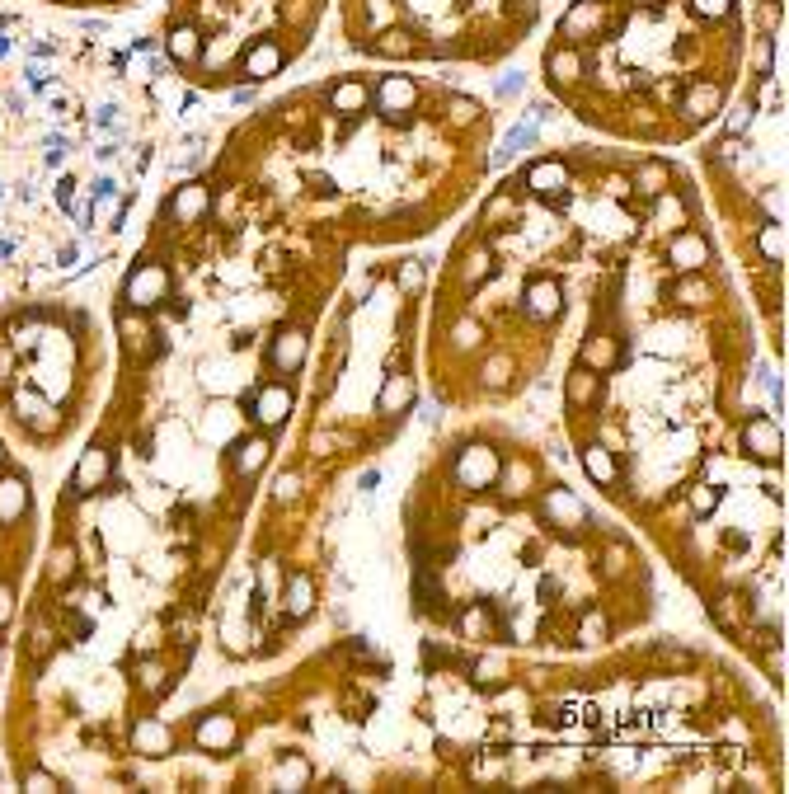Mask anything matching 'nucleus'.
<instances>
[{
    "mask_svg": "<svg viewBox=\"0 0 789 794\" xmlns=\"http://www.w3.org/2000/svg\"><path fill=\"white\" fill-rule=\"evenodd\" d=\"M10 372H15V348H5V343H0V381H5Z\"/></svg>",
    "mask_w": 789,
    "mask_h": 794,
    "instance_id": "obj_51",
    "label": "nucleus"
},
{
    "mask_svg": "<svg viewBox=\"0 0 789 794\" xmlns=\"http://www.w3.org/2000/svg\"><path fill=\"white\" fill-rule=\"evenodd\" d=\"M677 301H681V306H705V301H710V282L700 278V273H681Z\"/></svg>",
    "mask_w": 789,
    "mask_h": 794,
    "instance_id": "obj_30",
    "label": "nucleus"
},
{
    "mask_svg": "<svg viewBox=\"0 0 789 794\" xmlns=\"http://www.w3.org/2000/svg\"><path fill=\"white\" fill-rule=\"evenodd\" d=\"M409 405H414V376L390 372L386 386L376 390V409H381V414H404Z\"/></svg>",
    "mask_w": 789,
    "mask_h": 794,
    "instance_id": "obj_21",
    "label": "nucleus"
},
{
    "mask_svg": "<svg viewBox=\"0 0 789 794\" xmlns=\"http://www.w3.org/2000/svg\"><path fill=\"white\" fill-rule=\"evenodd\" d=\"M484 625H489V611H484V607H470V611L461 616V630H465V635H484Z\"/></svg>",
    "mask_w": 789,
    "mask_h": 794,
    "instance_id": "obj_44",
    "label": "nucleus"
},
{
    "mask_svg": "<svg viewBox=\"0 0 789 794\" xmlns=\"http://www.w3.org/2000/svg\"><path fill=\"white\" fill-rule=\"evenodd\" d=\"M160 43H165V57H170V66H198V57H202L198 24H170V33H165Z\"/></svg>",
    "mask_w": 789,
    "mask_h": 794,
    "instance_id": "obj_12",
    "label": "nucleus"
},
{
    "mask_svg": "<svg viewBox=\"0 0 789 794\" xmlns=\"http://www.w3.org/2000/svg\"><path fill=\"white\" fill-rule=\"evenodd\" d=\"M625 560H630V555H625V545H611V550H606V569H611V574H620Z\"/></svg>",
    "mask_w": 789,
    "mask_h": 794,
    "instance_id": "obj_49",
    "label": "nucleus"
},
{
    "mask_svg": "<svg viewBox=\"0 0 789 794\" xmlns=\"http://www.w3.org/2000/svg\"><path fill=\"white\" fill-rule=\"evenodd\" d=\"M273 494H278V503H292L296 494H301V480H296V475H282V480H278V489H273Z\"/></svg>",
    "mask_w": 789,
    "mask_h": 794,
    "instance_id": "obj_47",
    "label": "nucleus"
},
{
    "mask_svg": "<svg viewBox=\"0 0 789 794\" xmlns=\"http://www.w3.org/2000/svg\"><path fill=\"white\" fill-rule=\"evenodd\" d=\"M15 621V588L10 583H0V630Z\"/></svg>",
    "mask_w": 789,
    "mask_h": 794,
    "instance_id": "obj_46",
    "label": "nucleus"
},
{
    "mask_svg": "<svg viewBox=\"0 0 789 794\" xmlns=\"http://www.w3.org/2000/svg\"><path fill=\"white\" fill-rule=\"evenodd\" d=\"M498 466H503V456H498L489 442H470V447H461L451 475H456V484H465V489H475V494H480V489H494Z\"/></svg>",
    "mask_w": 789,
    "mask_h": 794,
    "instance_id": "obj_2",
    "label": "nucleus"
},
{
    "mask_svg": "<svg viewBox=\"0 0 789 794\" xmlns=\"http://www.w3.org/2000/svg\"><path fill=\"white\" fill-rule=\"evenodd\" d=\"M743 447L752 461H766V466H775L780 461V423L775 419H761V414H752L743 428Z\"/></svg>",
    "mask_w": 789,
    "mask_h": 794,
    "instance_id": "obj_7",
    "label": "nucleus"
},
{
    "mask_svg": "<svg viewBox=\"0 0 789 794\" xmlns=\"http://www.w3.org/2000/svg\"><path fill=\"white\" fill-rule=\"evenodd\" d=\"M489 273H494V254H489V250H480V245H475V250L465 254V264H461V278H465V287H480V282L489 278Z\"/></svg>",
    "mask_w": 789,
    "mask_h": 794,
    "instance_id": "obj_29",
    "label": "nucleus"
},
{
    "mask_svg": "<svg viewBox=\"0 0 789 794\" xmlns=\"http://www.w3.org/2000/svg\"><path fill=\"white\" fill-rule=\"evenodd\" d=\"M667 259H672V268H677V273H700V268L710 264V240H705L700 231H691V226H686V231L672 235V245H667Z\"/></svg>",
    "mask_w": 789,
    "mask_h": 794,
    "instance_id": "obj_6",
    "label": "nucleus"
},
{
    "mask_svg": "<svg viewBox=\"0 0 789 794\" xmlns=\"http://www.w3.org/2000/svg\"><path fill=\"white\" fill-rule=\"evenodd\" d=\"M484 386H494V390H503V386H508V376H512V358H508V353H494V358H489V362H484Z\"/></svg>",
    "mask_w": 789,
    "mask_h": 794,
    "instance_id": "obj_39",
    "label": "nucleus"
},
{
    "mask_svg": "<svg viewBox=\"0 0 789 794\" xmlns=\"http://www.w3.org/2000/svg\"><path fill=\"white\" fill-rule=\"evenodd\" d=\"M541 513L555 522V527H573V531H583L588 527V503L578 499L573 489H550L541 503Z\"/></svg>",
    "mask_w": 789,
    "mask_h": 794,
    "instance_id": "obj_9",
    "label": "nucleus"
},
{
    "mask_svg": "<svg viewBox=\"0 0 789 794\" xmlns=\"http://www.w3.org/2000/svg\"><path fill=\"white\" fill-rule=\"evenodd\" d=\"M310 785V762L301 757V752H282L278 757V771H273V790L282 794H296Z\"/></svg>",
    "mask_w": 789,
    "mask_h": 794,
    "instance_id": "obj_22",
    "label": "nucleus"
},
{
    "mask_svg": "<svg viewBox=\"0 0 789 794\" xmlns=\"http://www.w3.org/2000/svg\"><path fill=\"white\" fill-rule=\"evenodd\" d=\"M29 513V484L19 475H0V527H10Z\"/></svg>",
    "mask_w": 789,
    "mask_h": 794,
    "instance_id": "obj_19",
    "label": "nucleus"
},
{
    "mask_svg": "<svg viewBox=\"0 0 789 794\" xmlns=\"http://www.w3.org/2000/svg\"><path fill=\"white\" fill-rule=\"evenodd\" d=\"M207 212H212V188L198 184V179L179 184L170 193V203H165V217L179 221V226H193V221H202Z\"/></svg>",
    "mask_w": 789,
    "mask_h": 794,
    "instance_id": "obj_4",
    "label": "nucleus"
},
{
    "mask_svg": "<svg viewBox=\"0 0 789 794\" xmlns=\"http://www.w3.org/2000/svg\"><path fill=\"white\" fill-rule=\"evenodd\" d=\"M597 395H602V372H592V367L578 362V367L564 376V400H569V405H592Z\"/></svg>",
    "mask_w": 789,
    "mask_h": 794,
    "instance_id": "obj_23",
    "label": "nucleus"
},
{
    "mask_svg": "<svg viewBox=\"0 0 789 794\" xmlns=\"http://www.w3.org/2000/svg\"><path fill=\"white\" fill-rule=\"evenodd\" d=\"M757 250L766 264H780V259H785V226H780V221L757 226Z\"/></svg>",
    "mask_w": 789,
    "mask_h": 794,
    "instance_id": "obj_28",
    "label": "nucleus"
},
{
    "mask_svg": "<svg viewBox=\"0 0 789 794\" xmlns=\"http://www.w3.org/2000/svg\"><path fill=\"white\" fill-rule=\"evenodd\" d=\"M357 489H362V494H376V489H381V470H362Z\"/></svg>",
    "mask_w": 789,
    "mask_h": 794,
    "instance_id": "obj_50",
    "label": "nucleus"
},
{
    "mask_svg": "<svg viewBox=\"0 0 789 794\" xmlns=\"http://www.w3.org/2000/svg\"><path fill=\"white\" fill-rule=\"evenodd\" d=\"M268 358H273V367H278V372H296V367H301V358H306V334H301L296 325L278 329V334H273V348H268Z\"/></svg>",
    "mask_w": 789,
    "mask_h": 794,
    "instance_id": "obj_15",
    "label": "nucleus"
},
{
    "mask_svg": "<svg viewBox=\"0 0 789 794\" xmlns=\"http://www.w3.org/2000/svg\"><path fill=\"white\" fill-rule=\"evenodd\" d=\"M165 296H170V268L160 264V259H141V264L127 273L123 301L132 306V311H151V306H160Z\"/></svg>",
    "mask_w": 789,
    "mask_h": 794,
    "instance_id": "obj_1",
    "label": "nucleus"
},
{
    "mask_svg": "<svg viewBox=\"0 0 789 794\" xmlns=\"http://www.w3.org/2000/svg\"><path fill=\"white\" fill-rule=\"evenodd\" d=\"M578 362L592 367V372H616L620 362H625V348H620L616 334H588L583 348H578Z\"/></svg>",
    "mask_w": 789,
    "mask_h": 794,
    "instance_id": "obj_11",
    "label": "nucleus"
},
{
    "mask_svg": "<svg viewBox=\"0 0 789 794\" xmlns=\"http://www.w3.org/2000/svg\"><path fill=\"white\" fill-rule=\"evenodd\" d=\"M414 597L423 611H442V588H437V578L423 574V569H418V578H414Z\"/></svg>",
    "mask_w": 789,
    "mask_h": 794,
    "instance_id": "obj_34",
    "label": "nucleus"
},
{
    "mask_svg": "<svg viewBox=\"0 0 789 794\" xmlns=\"http://www.w3.org/2000/svg\"><path fill=\"white\" fill-rule=\"evenodd\" d=\"M282 66H287V47H282L278 38H259V43L245 47V57H240V76H245L249 85H263L268 76H278Z\"/></svg>",
    "mask_w": 789,
    "mask_h": 794,
    "instance_id": "obj_3",
    "label": "nucleus"
},
{
    "mask_svg": "<svg viewBox=\"0 0 789 794\" xmlns=\"http://www.w3.org/2000/svg\"><path fill=\"white\" fill-rule=\"evenodd\" d=\"M71 574H76V550H71V545H57V550H52V564H47V578H52V583H66Z\"/></svg>",
    "mask_w": 789,
    "mask_h": 794,
    "instance_id": "obj_38",
    "label": "nucleus"
},
{
    "mask_svg": "<svg viewBox=\"0 0 789 794\" xmlns=\"http://www.w3.org/2000/svg\"><path fill=\"white\" fill-rule=\"evenodd\" d=\"M282 607L292 611V616H310L315 611V583L306 574H292L287 588H282Z\"/></svg>",
    "mask_w": 789,
    "mask_h": 794,
    "instance_id": "obj_25",
    "label": "nucleus"
},
{
    "mask_svg": "<svg viewBox=\"0 0 789 794\" xmlns=\"http://www.w3.org/2000/svg\"><path fill=\"white\" fill-rule=\"evenodd\" d=\"M29 649H33L38 658L52 654V630H47V625H33V630H29Z\"/></svg>",
    "mask_w": 789,
    "mask_h": 794,
    "instance_id": "obj_45",
    "label": "nucleus"
},
{
    "mask_svg": "<svg viewBox=\"0 0 789 794\" xmlns=\"http://www.w3.org/2000/svg\"><path fill=\"white\" fill-rule=\"evenodd\" d=\"M118 329H123V334H127V343H141V339H146V325H141V311H132V306H127V311L118 315Z\"/></svg>",
    "mask_w": 789,
    "mask_h": 794,
    "instance_id": "obj_42",
    "label": "nucleus"
},
{
    "mask_svg": "<svg viewBox=\"0 0 789 794\" xmlns=\"http://www.w3.org/2000/svg\"><path fill=\"white\" fill-rule=\"evenodd\" d=\"M442 113H447V123L461 127V132H465V127H480L484 123V104H480V99H470V94H451Z\"/></svg>",
    "mask_w": 789,
    "mask_h": 794,
    "instance_id": "obj_26",
    "label": "nucleus"
},
{
    "mask_svg": "<svg viewBox=\"0 0 789 794\" xmlns=\"http://www.w3.org/2000/svg\"><path fill=\"white\" fill-rule=\"evenodd\" d=\"M719 621H724V625H738V621H743V607H738V597H724V602H719Z\"/></svg>",
    "mask_w": 789,
    "mask_h": 794,
    "instance_id": "obj_48",
    "label": "nucleus"
},
{
    "mask_svg": "<svg viewBox=\"0 0 789 794\" xmlns=\"http://www.w3.org/2000/svg\"><path fill=\"white\" fill-rule=\"evenodd\" d=\"M606 630H611V625H606L602 611H588V616L578 621V644H602Z\"/></svg>",
    "mask_w": 789,
    "mask_h": 794,
    "instance_id": "obj_40",
    "label": "nucleus"
},
{
    "mask_svg": "<svg viewBox=\"0 0 789 794\" xmlns=\"http://www.w3.org/2000/svg\"><path fill=\"white\" fill-rule=\"evenodd\" d=\"M663 658H667V663H691V654H686V649H663Z\"/></svg>",
    "mask_w": 789,
    "mask_h": 794,
    "instance_id": "obj_53",
    "label": "nucleus"
},
{
    "mask_svg": "<svg viewBox=\"0 0 789 794\" xmlns=\"http://www.w3.org/2000/svg\"><path fill=\"white\" fill-rule=\"evenodd\" d=\"M494 484L508 494V499H522L526 489H531V466H526V461H508V466H498Z\"/></svg>",
    "mask_w": 789,
    "mask_h": 794,
    "instance_id": "obj_27",
    "label": "nucleus"
},
{
    "mask_svg": "<svg viewBox=\"0 0 789 794\" xmlns=\"http://www.w3.org/2000/svg\"><path fill=\"white\" fill-rule=\"evenodd\" d=\"M132 748L141 757H165L174 748V733L170 724H160V719H137V729H132Z\"/></svg>",
    "mask_w": 789,
    "mask_h": 794,
    "instance_id": "obj_16",
    "label": "nucleus"
},
{
    "mask_svg": "<svg viewBox=\"0 0 789 794\" xmlns=\"http://www.w3.org/2000/svg\"><path fill=\"white\" fill-rule=\"evenodd\" d=\"M559 306H564V287L555 278H531L522 292V311L531 320H555Z\"/></svg>",
    "mask_w": 789,
    "mask_h": 794,
    "instance_id": "obj_8",
    "label": "nucleus"
},
{
    "mask_svg": "<svg viewBox=\"0 0 789 794\" xmlns=\"http://www.w3.org/2000/svg\"><path fill=\"white\" fill-rule=\"evenodd\" d=\"M423 282H428V264H423V259H404V264L395 268V287H400V292H423Z\"/></svg>",
    "mask_w": 789,
    "mask_h": 794,
    "instance_id": "obj_32",
    "label": "nucleus"
},
{
    "mask_svg": "<svg viewBox=\"0 0 789 794\" xmlns=\"http://www.w3.org/2000/svg\"><path fill=\"white\" fill-rule=\"evenodd\" d=\"M10 47H15V43H10V38L0 33V57H10Z\"/></svg>",
    "mask_w": 789,
    "mask_h": 794,
    "instance_id": "obj_54",
    "label": "nucleus"
},
{
    "mask_svg": "<svg viewBox=\"0 0 789 794\" xmlns=\"http://www.w3.org/2000/svg\"><path fill=\"white\" fill-rule=\"evenodd\" d=\"M0 658H5V649H0Z\"/></svg>",
    "mask_w": 789,
    "mask_h": 794,
    "instance_id": "obj_56",
    "label": "nucleus"
},
{
    "mask_svg": "<svg viewBox=\"0 0 789 794\" xmlns=\"http://www.w3.org/2000/svg\"><path fill=\"white\" fill-rule=\"evenodd\" d=\"M249 419H259L263 428H282V423L292 419V390L287 386H259L254 390V400H249Z\"/></svg>",
    "mask_w": 789,
    "mask_h": 794,
    "instance_id": "obj_5",
    "label": "nucleus"
},
{
    "mask_svg": "<svg viewBox=\"0 0 789 794\" xmlns=\"http://www.w3.org/2000/svg\"><path fill=\"white\" fill-rule=\"evenodd\" d=\"M268 452H273V447H268V437H240V442H235V452H231L235 475H240V480H254V475L263 470V461H268Z\"/></svg>",
    "mask_w": 789,
    "mask_h": 794,
    "instance_id": "obj_20",
    "label": "nucleus"
},
{
    "mask_svg": "<svg viewBox=\"0 0 789 794\" xmlns=\"http://www.w3.org/2000/svg\"><path fill=\"white\" fill-rule=\"evenodd\" d=\"M480 339H484V325L475 315H461V320L451 325V343H456V348H475Z\"/></svg>",
    "mask_w": 789,
    "mask_h": 794,
    "instance_id": "obj_36",
    "label": "nucleus"
},
{
    "mask_svg": "<svg viewBox=\"0 0 789 794\" xmlns=\"http://www.w3.org/2000/svg\"><path fill=\"white\" fill-rule=\"evenodd\" d=\"M583 470H588V480H592V484H616V480H620L616 456L606 452L602 442H592V447H583Z\"/></svg>",
    "mask_w": 789,
    "mask_h": 794,
    "instance_id": "obj_24",
    "label": "nucleus"
},
{
    "mask_svg": "<svg viewBox=\"0 0 789 794\" xmlns=\"http://www.w3.org/2000/svg\"><path fill=\"white\" fill-rule=\"evenodd\" d=\"M517 90H522V76H508L503 85H498V94H503V99H508V94H517Z\"/></svg>",
    "mask_w": 789,
    "mask_h": 794,
    "instance_id": "obj_52",
    "label": "nucleus"
},
{
    "mask_svg": "<svg viewBox=\"0 0 789 794\" xmlns=\"http://www.w3.org/2000/svg\"><path fill=\"white\" fill-rule=\"evenodd\" d=\"M503 771H508V757H503V752H475V757H470V776L475 780H498Z\"/></svg>",
    "mask_w": 789,
    "mask_h": 794,
    "instance_id": "obj_31",
    "label": "nucleus"
},
{
    "mask_svg": "<svg viewBox=\"0 0 789 794\" xmlns=\"http://www.w3.org/2000/svg\"><path fill=\"white\" fill-rule=\"evenodd\" d=\"M24 790H29V794H52V790H57V776H52V771H29V776H24Z\"/></svg>",
    "mask_w": 789,
    "mask_h": 794,
    "instance_id": "obj_43",
    "label": "nucleus"
},
{
    "mask_svg": "<svg viewBox=\"0 0 789 794\" xmlns=\"http://www.w3.org/2000/svg\"><path fill=\"white\" fill-rule=\"evenodd\" d=\"M630 184H635L639 198H658L672 188V165L667 160H639V170L630 174Z\"/></svg>",
    "mask_w": 789,
    "mask_h": 794,
    "instance_id": "obj_18",
    "label": "nucleus"
},
{
    "mask_svg": "<svg viewBox=\"0 0 789 794\" xmlns=\"http://www.w3.org/2000/svg\"><path fill=\"white\" fill-rule=\"evenodd\" d=\"M137 686H141V691H165V663H141Z\"/></svg>",
    "mask_w": 789,
    "mask_h": 794,
    "instance_id": "obj_41",
    "label": "nucleus"
},
{
    "mask_svg": "<svg viewBox=\"0 0 789 794\" xmlns=\"http://www.w3.org/2000/svg\"><path fill=\"white\" fill-rule=\"evenodd\" d=\"M0 470H5V452H0Z\"/></svg>",
    "mask_w": 789,
    "mask_h": 794,
    "instance_id": "obj_55",
    "label": "nucleus"
},
{
    "mask_svg": "<svg viewBox=\"0 0 789 794\" xmlns=\"http://www.w3.org/2000/svg\"><path fill=\"white\" fill-rule=\"evenodd\" d=\"M536 141H541V123H517L508 132V137H503V146H498L494 151V160H489V170H498V165H508V160H517L522 156V151H531V146H536Z\"/></svg>",
    "mask_w": 789,
    "mask_h": 794,
    "instance_id": "obj_17",
    "label": "nucleus"
},
{
    "mask_svg": "<svg viewBox=\"0 0 789 794\" xmlns=\"http://www.w3.org/2000/svg\"><path fill=\"white\" fill-rule=\"evenodd\" d=\"M113 475V456H109V447H90V452L80 456V466H76V475H71V489L76 494H94L99 484L109 480Z\"/></svg>",
    "mask_w": 789,
    "mask_h": 794,
    "instance_id": "obj_13",
    "label": "nucleus"
},
{
    "mask_svg": "<svg viewBox=\"0 0 789 794\" xmlns=\"http://www.w3.org/2000/svg\"><path fill=\"white\" fill-rule=\"evenodd\" d=\"M193 738L202 752H231L240 743V724H235V715H202Z\"/></svg>",
    "mask_w": 789,
    "mask_h": 794,
    "instance_id": "obj_10",
    "label": "nucleus"
},
{
    "mask_svg": "<svg viewBox=\"0 0 789 794\" xmlns=\"http://www.w3.org/2000/svg\"><path fill=\"white\" fill-rule=\"evenodd\" d=\"M15 414H19V423H29L38 433H52V428L62 423V414L52 409V400L33 395V390H15Z\"/></svg>",
    "mask_w": 789,
    "mask_h": 794,
    "instance_id": "obj_14",
    "label": "nucleus"
},
{
    "mask_svg": "<svg viewBox=\"0 0 789 794\" xmlns=\"http://www.w3.org/2000/svg\"><path fill=\"white\" fill-rule=\"evenodd\" d=\"M686 503H691V513L696 517H710L714 508H719V489H714V484H691Z\"/></svg>",
    "mask_w": 789,
    "mask_h": 794,
    "instance_id": "obj_37",
    "label": "nucleus"
},
{
    "mask_svg": "<svg viewBox=\"0 0 789 794\" xmlns=\"http://www.w3.org/2000/svg\"><path fill=\"white\" fill-rule=\"evenodd\" d=\"M691 5V15L710 19V24H724V19H733V10H738V0H686Z\"/></svg>",
    "mask_w": 789,
    "mask_h": 794,
    "instance_id": "obj_33",
    "label": "nucleus"
},
{
    "mask_svg": "<svg viewBox=\"0 0 789 794\" xmlns=\"http://www.w3.org/2000/svg\"><path fill=\"white\" fill-rule=\"evenodd\" d=\"M503 672H508V658H498V654H484L475 668H470V677L480 686H494V682H503Z\"/></svg>",
    "mask_w": 789,
    "mask_h": 794,
    "instance_id": "obj_35",
    "label": "nucleus"
}]
</instances>
